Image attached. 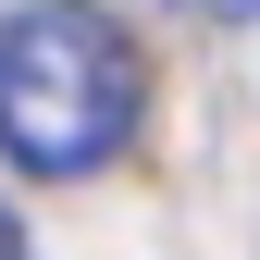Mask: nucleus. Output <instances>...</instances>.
Returning a JSON list of instances; mask_svg holds the SVG:
<instances>
[{"instance_id":"obj_1","label":"nucleus","mask_w":260,"mask_h":260,"mask_svg":"<svg viewBox=\"0 0 260 260\" xmlns=\"http://www.w3.org/2000/svg\"><path fill=\"white\" fill-rule=\"evenodd\" d=\"M137 112H149V62L112 13L38 0L0 25V161L13 174H50V186L100 174V161H124Z\"/></svg>"},{"instance_id":"obj_2","label":"nucleus","mask_w":260,"mask_h":260,"mask_svg":"<svg viewBox=\"0 0 260 260\" xmlns=\"http://www.w3.org/2000/svg\"><path fill=\"white\" fill-rule=\"evenodd\" d=\"M199 13H211V25H236V13H260V0H199Z\"/></svg>"}]
</instances>
